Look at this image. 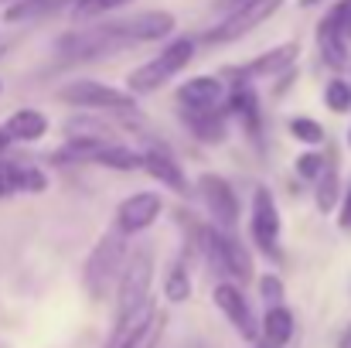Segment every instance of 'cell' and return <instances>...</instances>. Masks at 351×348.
<instances>
[{"label": "cell", "mask_w": 351, "mask_h": 348, "mask_svg": "<svg viewBox=\"0 0 351 348\" xmlns=\"http://www.w3.org/2000/svg\"><path fill=\"white\" fill-rule=\"evenodd\" d=\"M174 27H178L174 14H167V10H143V14H133V17H123V21L96 24V27L79 31V34H65L58 41V51L69 62H86V58H99V55H110V51L130 48V45L160 41Z\"/></svg>", "instance_id": "cell-1"}, {"label": "cell", "mask_w": 351, "mask_h": 348, "mask_svg": "<svg viewBox=\"0 0 351 348\" xmlns=\"http://www.w3.org/2000/svg\"><path fill=\"white\" fill-rule=\"evenodd\" d=\"M191 55H195V38H178V41H171L157 58H150L147 65H140V69L130 72V79H126L130 93H157L160 86H167V82L191 62Z\"/></svg>", "instance_id": "cell-2"}, {"label": "cell", "mask_w": 351, "mask_h": 348, "mask_svg": "<svg viewBox=\"0 0 351 348\" xmlns=\"http://www.w3.org/2000/svg\"><path fill=\"white\" fill-rule=\"evenodd\" d=\"M150 280H154V246L136 249L119 277V311H117V325L130 321L147 301H150Z\"/></svg>", "instance_id": "cell-3"}, {"label": "cell", "mask_w": 351, "mask_h": 348, "mask_svg": "<svg viewBox=\"0 0 351 348\" xmlns=\"http://www.w3.org/2000/svg\"><path fill=\"white\" fill-rule=\"evenodd\" d=\"M123 242H126V235L113 229L106 232L96 242V249L89 253V259H86V290H89L93 301H103L110 294V287L117 283V270L123 266Z\"/></svg>", "instance_id": "cell-4"}, {"label": "cell", "mask_w": 351, "mask_h": 348, "mask_svg": "<svg viewBox=\"0 0 351 348\" xmlns=\"http://www.w3.org/2000/svg\"><path fill=\"white\" fill-rule=\"evenodd\" d=\"M58 100L69 106H82V110H103V113L117 116H136V103L130 93H119L113 86L93 82V79H79L58 89Z\"/></svg>", "instance_id": "cell-5"}, {"label": "cell", "mask_w": 351, "mask_h": 348, "mask_svg": "<svg viewBox=\"0 0 351 348\" xmlns=\"http://www.w3.org/2000/svg\"><path fill=\"white\" fill-rule=\"evenodd\" d=\"M280 7H283V0H245V3H239L235 10H229L226 21H219V24L205 34V41H208V45L239 41V38H245L249 31H256L263 21H269Z\"/></svg>", "instance_id": "cell-6"}, {"label": "cell", "mask_w": 351, "mask_h": 348, "mask_svg": "<svg viewBox=\"0 0 351 348\" xmlns=\"http://www.w3.org/2000/svg\"><path fill=\"white\" fill-rule=\"evenodd\" d=\"M205 259H208L219 273L232 277V280H239V283L252 280V256H249V249H245L235 235H226L222 229H208Z\"/></svg>", "instance_id": "cell-7"}, {"label": "cell", "mask_w": 351, "mask_h": 348, "mask_svg": "<svg viewBox=\"0 0 351 348\" xmlns=\"http://www.w3.org/2000/svg\"><path fill=\"white\" fill-rule=\"evenodd\" d=\"M297 55H300V45H297V41H287V45H280V48L263 51L259 58H252V62H245V65L226 69V79H232L235 86H249L252 79L280 76V72H287V69L297 62Z\"/></svg>", "instance_id": "cell-8"}, {"label": "cell", "mask_w": 351, "mask_h": 348, "mask_svg": "<svg viewBox=\"0 0 351 348\" xmlns=\"http://www.w3.org/2000/svg\"><path fill=\"white\" fill-rule=\"evenodd\" d=\"M222 100H226V82L219 76H198L178 89L181 113H215L222 110Z\"/></svg>", "instance_id": "cell-9"}, {"label": "cell", "mask_w": 351, "mask_h": 348, "mask_svg": "<svg viewBox=\"0 0 351 348\" xmlns=\"http://www.w3.org/2000/svg\"><path fill=\"white\" fill-rule=\"evenodd\" d=\"M160 205H164V202H160V195H154V192H136V195H130L117 209V229L123 232V235L150 229V226L157 222V216H160Z\"/></svg>", "instance_id": "cell-10"}, {"label": "cell", "mask_w": 351, "mask_h": 348, "mask_svg": "<svg viewBox=\"0 0 351 348\" xmlns=\"http://www.w3.org/2000/svg\"><path fill=\"white\" fill-rule=\"evenodd\" d=\"M198 192H202L208 212H212L226 229H232L235 222H239V198H235L232 185H229L222 174H202V178H198Z\"/></svg>", "instance_id": "cell-11"}, {"label": "cell", "mask_w": 351, "mask_h": 348, "mask_svg": "<svg viewBox=\"0 0 351 348\" xmlns=\"http://www.w3.org/2000/svg\"><path fill=\"white\" fill-rule=\"evenodd\" d=\"M252 239L259 242L263 253L276 256V239H280V216L273 205L269 188H256L252 195Z\"/></svg>", "instance_id": "cell-12"}, {"label": "cell", "mask_w": 351, "mask_h": 348, "mask_svg": "<svg viewBox=\"0 0 351 348\" xmlns=\"http://www.w3.org/2000/svg\"><path fill=\"white\" fill-rule=\"evenodd\" d=\"M215 308L229 318L235 325V332L242 335V338H249V342H259L256 338V321H252V308H249V301H245V294L235 287V283H219L215 287Z\"/></svg>", "instance_id": "cell-13"}, {"label": "cell", "mask_w": 351, "mask_h": 348, "mask_svg": "<svg viewBox=\"0 0 351 348\" xmlns=\"http://www.w3.org/2000/svg\"><path fill=\"white\" fill-rule=\"evenodd\" d=\"M317 48H321V58H324V65L328 69H345L351 62L348 55V41L341 38V31H338V24L324 14L321 17V24H317Z\"/></svg>", "instance_id": "cell-14"}, {"label": "cell", "mask_w": 351, "mask_h": 348, "mask_svg": "<svg viewBox=\"0 0 351 348\" xmlns=\"http://www.w3.org/2000/svg\"><path fill=\"white\" fill-rule=\"evenodd\" d=\"M143 171H150V174H154L160 185H167L171 192L191 195L188 178H184V171L178 167V161H174L171 154H164V150H147V154H143Z\"/></svg>", "instance_id": "cell-15"}, {"label": "cell", "mask_w": 351, "mask_h": 348, "mask_svg": "<svg viewBox=\"0 0 351 348\" xmlns=\"http://www.w3.org/2000/svg\"><path fill=\"white\" fill-rule=\"evenodd\" d=\"M75 7V0H14L3 10V24H24V21H38V17H51Z\"/></svg>", "instance_id": "cell-16"}, {"label": "cell", "mask_w": 351, "mask_h": 348, "mask_svg": "<svg viewBox=\"0 0 351 348\" xmlns=\"http://www.w3.org/2000/svg\"><path fill=\"white\" fill-rule=\"evenodd\" d=\"M226 113L239 116V119H242V126H245L252 137H259L263 119H259V96H256V89H252V86H235L232 93H229Z\"/></svg>", "instance_id": "cell-17"}, {"label": "cell", "mask_w": 351, "mask_h": 348, "mask_svg": "<svg viewBox=\"0 0 351 348\" xmlns=\"http://www.w3.org/2000/svg\"><path fill=\"white\" fill-rule=\"evenodd\" d=\"M10 133V140H21V143H34L48 133V116L41 110H17V113L7 119L3 126Z\"/></svg>", "instance_id": "cell-18"}, {"label": "cell", "mask_w": 351, "mask_h": 348, "mask_svg": "<svg viewBox=\"0 0 351 348\" xmlns=\"http://www.w3.org/2000/svg\"><path fill=\"white\" fill-rule=\"evenodd\" d=\"M181 116H184L188 130L198 140H205V143H222L226 140V113L222 110H215V113H181Z\"/></svg>", "instance_id": "cell-19"}, {"label": "cell", "mask_w": 351, "mask_h": 348, "mask_svg": "<svg viewBox=\"0 0 351 348\" xmlns=\"http://www.w3.org/2000/svg\"><path fill=\"white\" fill-rule=\"evenodd\" d=\"M263 338L273 348H283L293 338V314H290L283 304L266 311V318H263Z\"/></svg>", "instance_id": "cell-20"}, {"label": "cell", "mask_w": 351, "mask_h": 348, "mask_svg": "<svg viewBox=\"0 0 351 348\" xmlns=\"http://www.w3.org/2000/svg\"><path fill=\"white\" fill-rule=\"evenodd\" d=\"M338 195H341L338 161H335V157H328V167H324V174L317 178V188H314V202H317V209L328 216V212H335V202H338Z\"/></svg>", "instance_id": "cell-21"}, {"label": "cell", "mask_w": 351, "mask_h": 348, "mask_svg": "<svg viewBox=\"0 0 351 348\" xmlns=\"http://www.w3.org/2000/svg\"><path fill=\"white\" fill-rule=\"evenodd\" d=\"M89 161H93V164H103V167H117V171H136V167H143V154H133V150L117 147V143L99 147Z\"/></svg>", "instance_id": "cell-22"}, {"label": "cell", "mask_w": 351, "mask_h": 348, "mask_svg": "<svg viewBox=\"0 0 351 348\" xmlns=\"http://www.w3.org/2000/svg\"><path fill=\"white\" fill-rule=\"evenodd\" d=\"M164 294L171 304H184L191 297V277H188L184 263H171V270L164 277Z\"/></svg>", "instance_id": "cell-23"}, {"label": "cell", "mask_w": 351, "mask_h": 348, "mask_svg": "<svg viewBox=\"0 0 351 348\" xmlns=\"http://www.w3.org/2000/svg\"><path fill=\"white\" fill-rule=\"evenodd\" d=\"M287 130H290V137L300 140V143H324V126H321L317 119H311V116H293V119L287 123Z\"/></svg>", "instance_id": "cell-24"}, {"label": "cell", "mask_w": 351, "mask_h": 348, "mask_svg": "<svg viewBox=\"0 0 351 348\" xmlns=\"http://www.w3.org/2000/svg\"><path fill=\"white\" fill-rule=\"evenodd\" d=\"M324 106H328L331 113H348L351 110V82L331 79V82L324 86Z\"/></svg>", "instance_id": "cell-25"}, {"label": "cell", "mask_w": 351, "mask_h": 348, "mask_svg": "<svg viewBox=\"0 0 351 348\" xmlns=\"http://www.w3.org/2000/svg\"><path fill=\"white\" fill-rule=\"evenodd\" d=\"M130 3H133V0H75L72 14H75L79 21H86V17L110 14V10H123V7H130Z\"/></svg>", "instance_id": "cell-26"}, {"label": "cell", "mask_w": 351, "mask_h": 348, "mask_svg": "<svg viewBox=\"0 0 351 348\" xmlns=\"http://www.w3.org/2000/svg\"><path fill=\"white\" fill-rule=\"evenodd\" d=\"M324 167H328V157H321V154H314V150H304V154L297 157V174L307 178V181H317V178L324 174Z\"/></svg>", "instance_id": "cell-27"}, {"label": "cell", "mask_w": 351, "mask_h": 348, "mask_svg": "<svg viewBox=\"0 0 351 348\" xmlns=\"http://www.w3.org/2000/svg\"><path fill=\"white\" fill-rule=\"evenodd\" d=\"M45 188H48L45 171H38V167H21V164H17V192H34V195H41Z\"/></svg>", "instance_id": "cell-28"}, {"label": "cell", "mask_w": 351, "mask_h": 348, "mask_svg": "<svg viewBox=\"0 0 351 348\" xmlns=\"http://www.w3.org/2000/svg\"><path fill=\"white\" fill-rule=\"evenodd\" d=\"M259 294H263V301L269 304V308H280V301H283V280L280 277H263L259 280Z\"/></svg>", "instance_id": "cell-29"}, {"label": "cell", "mask_w": 351, "mask_h": 348, "mask_svg": "<svg viewBox=\"0 0 351 348\" xmlns=\"http://www.w3.org/2000/svg\"><path fill=\"white\" fill-rule=\"evenodd\" d=\"M328 17L338 24V31H341V38L351 41V0H341V3H335L331 10H328Z\"/></svg>", "instance_id": "cell-30"}, {"label": "cell", "mask_w": 351, "mask_h": 348, "mask_svg": "<svg viewBox=\"0 0 351 348\" xmlns=\"http://www.w3.org/2000/svg\"><path fill=\"white\" fill-rule=\"evenodd\" d=\"M17 192V164H0V198Z\"/></svg>", "instance_id": "cell-31"}, {"label": "cell", "mask_w": 351, "mask_h": 348, "mask_svg": "<svg viewBox=\"0 0 351 348\" xmlns=\"http://www.w3.org/2000/svg\"><path fill=\"white\" fill-rule=\"evenodd\" d=\"M338 226L345 232H351V185L348 192H345V202H341V216H338Z\"/></svg>", "instance_id": "cell-32"}, {"label": "cell", "mask_w": 351, "mask_h": 348, "mask_svg": "<svg viewBox=\"0 0 351 348\" xmlns=\"http://www.w3.org/2000/svg\"><path fill=\"white\" fill-rule=\"evenodd\" d=\"M338 348H351V325L341 332V338H338Z\"/></svg>", "instance_id": "cell-33"}, {"label": "cell", "mask_w": 351, "mask_h": 348, "mask_svg": "<svg viewBox=\"0 0 351 348\" xmlns=\"http://www.w3.org/2000/svg\"><path fill=\"white\" fill-rule=\"evenodd\" d=\"M7 143H10V133H7V130H0V154L7 150Z\"/></svg>", "instance_id": "cell-34"}, {"label": "cell", "mask_w": 351, "mask_h": 348, "mask_svg": "<svg viewBox=\"0 0 351 348\" xmlns=\"http://www.w3.org/2000/svg\"><path fill=\"white\" fill-rule=\"evenodd\" d=\"M252 348H273V345H269L266 338H259V342H252Z\"/></svg>", "instance_id": "cell-35"}, {"label": "cell", "mask_w": 351, "mask_h": 348, "mask_svg": "<svg viewBox=\"0 0 351 348\" xmlns=\"http://www.w3.org/2000/svg\"><path fill=\"white\" fill-rule=\"evenodd\" d=\"M314 3H321V0H300V7H314Z\"/></svg>", "instance_id": "cell-36"}, {"label": "cell", "mask_w": 351, "mask_h": 348, "mask_svg": "<svg viewBox=\"0 0 351 348\" xmlns=\"http://www.w3.org/2000/svg\"><path fill=\"white\" fill-rule=\"evenodd\" d=\"M348 147H351V130H348Z\"/></svg>", "instance_id": "cell-37"}]
</instances>
